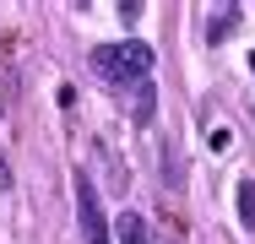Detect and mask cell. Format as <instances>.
<instances>
[{"instance_id": "ba28073f", "label": "cell", "mask_w": 255, "mask_h": 244, "mask_svg": "<svg viewBox=\"0 0 255 244\" xmlns=\"http://www.w3.org/2000/svg\"><path fill=\"white\" fill-rule=\"evenodd\" d=\"M0 190H11V168H5V152H0Z\"/></svg>"}, {"instance_id": "277c9868", "label": "cell", "mask_w": 255, "mask_h": 244, "mask_svg": "<svg viewBox=\"0 0 255 244\" xmlns=\"http://www.w3.org/2000/svg\"><path fill=\"white\" fill-rule=\"evenodd\" d=\"M239 22H245V5H223L217 16H206V38H212V44H228V38L239 33Z\"/></svg>"}, {"instance_id": "9c48e42d", "label": "cell", "mask_w": 255, "mask_h": 244, "mask_svg": "<svg viewBox=\"0 0 255 244\" xmlns=\"http://www.w3.org/2000/svg\"><path fill=\"white\" fill-rule=\"evenodd\" d=\"M250 71H255V54H250Z\"/></svg>"}, {"instance_id": "6da1fadb", "label": "cell", "mask_w": 255, "mask_h": 244, "mask_svg": "<svg viewBox=\"0 0 255 244\" xmlns=\"http://www.w3.org/2000/svg\"><path fill=\"white\" fill-rule=\"evenodd\" d=\"M93 71L114 87H136L152 76V49L141 38H120V44H98L93 49Z\"/></svg>"}, {"instance_id": "7a4b0ae2", "label": "cell", "mask_w": 255, "mask_h": 244, "mask_svg": "<svg viewBox=\"0 0 255 244\" xmlns=\"http://www.w3.org/2000/svg\"><path fill=\"white\" fill-rule=\"evenodd\" d=\"M76 206H82V228H87V244H109V228H103V206H98V190L87 174H76Z\"/></svg>"}, {"instance_id": "3957f363", "label": "cell", "mask_w": 255, "mask_h": 244, "mask_svg": "<svg viewBox=\"0 0 255 244\" xmlns=\"http://www.w3.org/2000/svg\"><path fill=\"white\" fill-rule=\"evenodd\" d=\"M114 244H152V228L141 212H120L114 217Z\"/></svg>"}, {"instance_id": "8992f818", "label": "cell", "mask_w": 255, "mask_h": 244, "mask_svg": "<svg viewBox=\"0 0 255 244\" xmlns=\"http://www.w3.org/2000/svg\"><path fill=\"white\" fill-rule=\"evenodd\" d=\"M239 223L255 228V179H239Z\"/></svg>"}, {"instance_id": "52a82bcc", "label": "cell", "mask_w": 255, "mask_h": 244, "mask_svg": "<svg viewBox=\"0 0 255 244\" xmlns=\"http://www.w3.org/2000/svg\"><path fill=\"white\" fill-rule=\"evenodd\" d=\"M163 179H168V185H174V190H179V185H185V163H179V157H174V152H163Z\"/></svg>"}, {"instance_id": "5b68a950", "label": "cell", "mask_w": 255, "mask_h": 244, "mask_svg": "<svg viewBox=\"0 0 255 244\" xmlns=\"http://www.w3.org/2000/svg\"><path fill=\"white\" fill-rule=\"evenodd\" d=\"M152 109H157V93H152V76H147V82H136V93H130V114H136V125H152Z\"/></svg>"}]
</instances>
